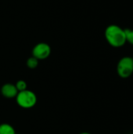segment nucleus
Instances as JSON below:
<instances>
[{
  "mask_svg": "<svg viewBox=\"0 0 133 134\" xmlns=\"http://www.w3.org/2000/svg\"><path fill=\"white\" fill-rule=\"evenodd\" d=\"M105 38L111 46L120 48L126 43L125 29L117 24H111L105 30Z\"/></svg>",
  "mask_w": 133,
  "mask_h": 134,
  "instance_id": "obj_1",
  "label": "nucleus"
},
{
  "mask_svg": "<svg viewBox=\"0 0 133 134\" xmlns=\"http://www.w3.org/2000/svg\"><path fill=\"white\" fill-rule=\"evenodd\" d=\"M16 101L20 108L28 109L33 108L36 104L37 97L34 92L26 90L17 93L16 97Z\"/></svg>",
  "mask_w": 133,
  "mask_h": 134,
  "instance_id": "obj_2",
  "label": "nucleus"
},
{
  "mask_svg": "<svg viewBox=\"0 0 133 134\" xmlns=\"http://www.w3.org/2000/svg\"><path fill=\"white\" fill-rule=\"evenodd\" d=\"M117 73L122 79H128L133 73V58L124 57L117 64Z\"/></svg>",
  "mask_w": 133,
  "mask_h": 134,
  "instance_id": "obj_3",
  "label": "nucleus"
},
{
  "mask_svg": "<svg viewBox=\"0 0 133 134\" xmlns=\"http://www.w3.org/2000/svg\"><path fill=\"white\" fill-rule=\"evenodd\" d=\"M51 53L50 46L45 42H40L37 44L32 49V55L34 57L40 60H45L49 57Z\"/></svg>",
  "mask_w": 133,
  "mask_h": 134,
  "instance_id": "obj_4",
  "label": "nucleus"
},
{
  "mask_svg": "<svg viewBox=\"0 0 133 134\" xmlns=\"http://www.w3.org/2000/svg\"><path fill=\"white\" fill-rule=\"evenodd\" d=\"M1 93L4 97L7 99H12L16 98L18 93V90L15 85L12 83H5L1 88Z\"/></svg>",
  "mask_w": 133,
  "mask_h": 134,
  "instance_id": "obj_5",
  "label": "nucleus"
},
{
  "mask_svg": "<svg viewBox=\"0 0 133 134\" xmlns=\"http://www.w3.org/2000/svg\"><path fill=\"white\" fill-rule=\"evenodd\" d=\"M0 134H16V131L11 125L2 123L0 125Z\"/></svg>",
  "mask_w": 133,
  "mask_h": 134,
  "instance_id": "obj_6",
  "label": "nucleus"
},
{
  "mask_svg": "<svg viewBox=\"0 0 133 134\" xmlns=\"http://www.w3.org/2000/svg\"><path fill=\"white\" fill-rule=\"evenodd\" d=\"M38 65V60L36 59L35 57H34L33 56L31 57L28 58V60H27V66L31 69H34V68H37Z\"/></svg>",
  "mask_w": 133,
  "mask_h": 134,
  "instance_id": "obj_7",
  "label": "nucleus"
},
{
  "mask_svg": "<svg viewBox=\"0 0 133 134\" xmlns=\"http://www.w3.org/2000/svg\"><path fill=\"white\" fill-rule=\"evenodd\" d=\"M125 37H126V42H128L129 44L133 46V30L126 28L125 29Z\"/></svg>",
  "mask_w": 133,
  "mask_h": 134,
  "instance_id": "obj_8",
  "label": "nucleus"
},
{
  "mask_svg": "<svg viewBox=\"0 0 133 134\" xmlns=\"http://www.w3.org/2000/svg\"><path fill=\"white\" fill-rule=\"evenodd\" d=\"M15 86H16V88L18 90V93L27 90V82L25 81H24V80H19V81H17Z\"/></svg>",
  "mask_w": 133,
  "mask_h": 134,
  "instance_id": "obj_9",
  "label": "nucleus"
},
{
  "mask_svg": "<svg viewBox=\"0 0 133 134\" xmlns=\"http://www.w3.org/2000/svg\"><path fill=\"white\" fill-rule=\"evenodd\" d=\"M79 134H91V133H87V132H83V133H79Z\"/></svg>",
  "mask_w": 133,
  "mask_h": 134,
  "instance_id": "obj_10",
  "label": "nucleus"
}]
</instances>
